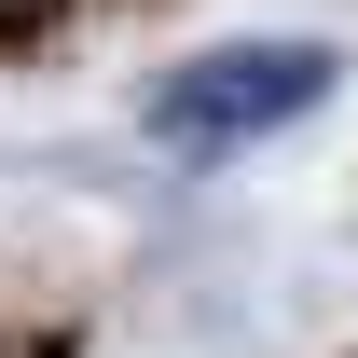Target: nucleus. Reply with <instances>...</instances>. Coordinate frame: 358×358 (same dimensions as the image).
Returning a JSON list of instances; mask_svg holds the SVG:
<instances>
[{
	"label": "nucleus",
	"mask_w": 358,
	"mask_h": 358,
	"mask_svg": "<svg viewBox=\"0 0 358 358\" xmlns=\"http://www.w3.org/2000/svg\"><path fill=\"white\" fill-rule=\"evenodd\" d=\"M317 96H331V55L317 42H221V55H193V69H166L138 124L166 138L179 166H207V152H248V138L303 124Z\"/></svg>",
	"instance_id": "obj_1"
}]
</instances>
